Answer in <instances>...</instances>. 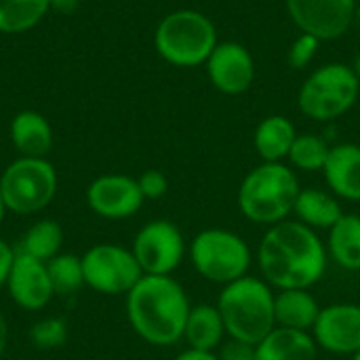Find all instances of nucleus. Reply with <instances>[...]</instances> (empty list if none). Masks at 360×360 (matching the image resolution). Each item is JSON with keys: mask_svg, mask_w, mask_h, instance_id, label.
<instances>
[{"mask_svg": "<svg viewBox=\"0 0 360 360\" xmlns=\"http://www.w3.org/2000/svg\"><path fill=\"white\" fill-rule=\"evenodd\" d=\"M259 276L274 289H312L329 268L325 240L319 232L289 217L266 228L255 251Z\"/></svg>", "mask_w": 360, "mask_h": 360, "instance_id": "obj_1", "label": "nucleus"}, {"mask_svg": "<svg viewBox=\"0 0 360 360\" xmlns=\"http://www.w3.org/2000/svg\"><path fill=\"white\" fill-rule=\"evenodd\" d=\"M190 297L173 276H141L127 293V319L150 346L167 348L184 340Z\"/></svg>", "mask_w": 360, "mask_h": 360, "instance_id": "obj_2", "label": "nucleus"}, {"mask_svg": "<svg viewBox=\"0 0 360 360\" xmlns=\"http://www.w3.org/2000/svg\"><path fill=\"white\" fill-rule=\"evenodd\" d=\"M300 190V179L287 162H259L243 177L236 205L247 221L270 228L293 215Z\"/></svg>", "mask_w": 360, "mask_h": 360, "instance_id": "obj_3", "label": "nucleus"}, {"mask_svg": "<svg viewBox=\"0 0 360 360\" xmlns=\"http://www.w3.org/2000/svg\"><path fill=\"white\" fill-rule=\"evenodd\" d=\"M274 289L262 276H243L221 287L217 310L228 338L257 346L274 327Z\"/></svg>", "mask_w": 360, "mask_h": 360, "instance_id": "obj_4", "label": "nucleus"}, {"mask_svg": "<svg viewBox=\"0 0 360 360\" xmlns=\"http://www.w3.org/2000/svg\"><path fill=\"white\" fill-rule=\"evenodd\" d=\"M217 42L215 23L194 8H179L165 15L154 32L156 53L175 68L205 65Z\"/></svg>", "mask_w": 360, "mask_h": 360, "instance_id": "obj_5", "label": "nucleus"}, {"mask_svg": "<svg viewBox=\"0 0 360 360\" xmlns=\"http://www.w3.org/2000/svg\"><path fill=\"white\" fill-rule=\"evenodd\" d=\"M360 80L352 65L331 61L316 68L297 91L300 112L314 122H333L359 101Z\"/></svg>", "mask_w": 360, "mask_h": 360, "instance_id": "obj_6", "label": "nucleus"}, {"mask_svg": "<svg viewBox=\"0 0 360 360\" xmlns=\"http://www.w3.org/2000/svg\"><path fill=\"white\" fill-rule=\"evenodd\" d=\"M188 255L198 276L221 287L247 276L255 259L249 243L226 228L200 230L188 245Z\"/></svg>", "mask_w": 360, "mask_h": 360, "instance_id": "obj_7", "label": "nucleus"}, {"mask_svg": "<svg viewBox=\"0 0 360 360\" xmlns=\"http://www.w3.org/2000/svg\"><path fill=\"white\" fill-rule=\"evenodd\" d=\"M0 194L6 211L17 215L38 213L57 194V171L46 158L21 156L2 171Z\"/></svg>", "mask_w": 360, "mask_h": 360, "instance_id": "obj_8", "label": "nucleus"}, {"mask_svg": "<svg viewBox=\"0 0 360 360\" xmlns=\"http://www.w3.org/2000/svg\"><path fill=\"white\" fill-rule=\"evenodd\" d=\"M84 285L101 295H127L143 276L131 249L99 243L82 255Z\"/></svg>", "mask_w": 360, "mask_h": 360, "instance_id": "obj_9", "label": "nucleus"}, {"mask_svg": "<svg viewBox=\"0 0 360 360\" xmlns=\"http://www.w3.org/2000/svg\"><path fill=\"white\" fill-rule=\"evenodd\" d=\"M131 251L146 276H171L186 259L188 245L179 226L169 219H152L139 228Z\"/></svg>", "mask_w": 360, "mask_h": 360, "instance_id": "obj_10", "label": "nucleus"}, {"mask_svg": "<svg viewBox=\"0 0 360 360\" xmlns=\"http://www.w3.org/2000/svg\"><path fill=\"white\" fill-rule=\"evenodd\" d=\"M285 4L295 27L321 42L348 34L359 13V0H285Z\"/></svg>", "mask_w": 360, "mask_h": 360, "instance_id": "obj_11", "label": "nucleus"}, {"mask_svg": "<svg viewBox=\"0 0 360 360\" xmlns=\"http://www.w3.org/2000/svg\"><path fill=\"white\" fill-rule=\"evenodd\" d=\"M312 338L319 350L352 359L360 352V304L338 302L323 306Z\"/></svg>", "mask_w": 360, "mask_h": 360, "instance_id": "obj_12", "label": "nucleus"}, {"mask_svg": "<svg viewBox=\"0 0 360 360\" xmlns=\"http://www.w3.org/2000/svg\"><path fill=\"white\" fill-rule=\"evenodd\" d=\"M211 84L224 95H243L255 80V59L251 51L236 42H217L205 63Z\"/></svg>", "mask_w": 360, "mask_h": 360, "instance_id": "obj_13", "label": "nucleus"}, {"mask_svg": "<svg viewBox=\"0 0 360 360\" xmlns=\"http://www.w3.org/2000/svg\"><path fill=\"white\" fill-rule=\"evenodd\" d=\"M143 194L135 177L110 173L91 181L86 190V202L91 211L105 219H127L133 217L141 205Z\"/></svg>", "mask_w": 360, "mask_h": 360, "instance_id": "obj_14", "label": "nucleus"}, {"mask_svg": "<svg viewBox=\"0 0 360 360\" xmlns=\"http://www.w3.org/2000/svg\"><path fill=\"white\" fill-rule=\"evenodd\" d=\"M4 287L11 300L23 310H42L55 297L46 264L17 251Z\"/></svg>", "mask_w": 360, "mask_h": 360, "instance_id": "obj_15", "label": "nucleus"}, {"mask_svg": "<svg viewBox=\"0 0 360 360\" xmlns=\"http://www.w3.org/2000/svg\"><path fill=\"white\" fill-rule=\"evenodd\" d=\"M329 192L340 200L360 202V146L344 141L331 146L329 158L323 169Z\"/></svg>", "mask_w": 360, "mask_h": 360, "instance_id": "obj_16", "label": "nucleus"}, {"mask_svg": "<svg viewBox=\"0 0 360 360\" xmlns=\"http://www.w3.org/2000/svg\"><path fill=\"white\" fill-rule=\"evenodd\" d=\"M321 308L310 289H281L274 293V321L283 329L312 333Z\"/></svg>", "mask_w": 360, "mask_h": 360, "instance_id": "obj_17", "label": "nucleus"}, {"mask_svg": "<svg viewBox=\"0 0 360 360\" xmlns=\"http://www.w3.org/2000/svg\"><path fill=\"white\" fill-rule=\"evenodd\" d=\"M293 219L312 228L314 232H329L344 215L342 200L321 188H302L293 207Z\"/></svg>", "mask_w": 360, "mask_h": 360, "instance_id": "obj_18", "label": "nucleus"}, {"mask_svg": "<svg viewBox=\"0 0 360 360\" xmlns=\"http://www.w3.org/2000/svg\"><path fill=\"white\" fill-rule=\"evenodd\" d=\"M319 352L312 333L274 327L255 346V360H319Z\"/></svg>", "mask_w": 360, "mask_h": 360, "instance_id": "obj_19", "label": "nucleus"}, {"mask_svg": "<svg viewBox=\"0 0 360 360\" xmlns=\"http://www.w3.org/2000/svg\"><path fill=\"white\" fill-rule=\"evenodd\" d=\"M11 141L21 156L44 158L53 148V129L40 112L23 110L11 120Z\"/></svg>", "mask_w": 360, "mask_h": 360, "instance_id": "obj_20", "label": "nucleus"}, {"mask_svg": "<svg viewBox=\"0 0 360 360\" xmlns=\"http://www.w3.org/2000/svg\"><path fill=\"white\" fill-rule=\"evenodd\" d=\"M228 338L224 319L215 304H196L190 308L184 340L188 348L202 352H217V348Z\"/></svg>", "mask_w": 360, "mask_h": 360, "instance_id": "obj_21", "label": "nucleus"}, {"mask_svg": "<svg viewBox=\"0 0 360 360\" xmlns=\"http://www.w3.org/2000/svg\"><path fill=\"white\" fill-rule=\"evenodd\" d=\"M297 137L293 120L283 114L266 116L253 131V148L262 162H285Z\"/></svg>", "mask_w": 360, "mask_h": 360, "instance_id": "obj_22", "label": "nucleus"}, {"mask_svg": "<svg viewBox=\"0 0 360 360\" xmlns=\"http://www.w3.org/2000/svg\"><path fill=\"white\" fill-rule=\"evenodd\" d=\"M327 255L338 268L360 272V215L344 213L340 221L327 232Z\"/></svg>", "mask_w": 360, "mask_h": 360, "instance_id": "obj_23", "label": "nucleus"}, {"mask_svg": "<svg viewBox=\"0 0 360 360\" xmlns=\"http://www.w3.org/2000/svg\"><path fill=\"white\" fill-rule=\"evenodd\" d=\"M63 245V230L53 219H40L36 221L21 238L17 253L30 255L40 262H51L55 255H59Z\"/></svg>", "mask_w": 360, "mask_h": 360, "instance_id": "obj_24", "label": "nucleus"}, {"mask_svg": "<svg viewBox=\"0 0 360 360\" xmlns=\"http://www.w3.org/2000/svg\"><path fill=\"white\" fill-rule=\"evenodd\" d=\"M49 0H0V34H23L49 13Z\"/></svg>", "mask_w": 360, "mask_h": 360, "instance_id": "obj_25", "label": "nucleus"}, {"mask_svg": "<svg viewBox=\"0 0 360 360\" xmlns=\"http://www.w3.org/2000/svg\"><path fill=\"white\" fill-rule=\"evenodd\" d=\"M331 146L327 143L325 137L314 135V133H297L289 156L287 165L293 171H304V173H316L325 169V162L329 158Z\"/></svg>", "mask_w": 360, "mask_h": 360, "instance_id": "obj_26", "label": "nucleus"}, {"mask_svg": "<svg viewBox=\"0 0 360 360\" xmlns=\"http://www.w3.org/2000/svg\"><path fill=\"white\" fill-rule=\"evenodd\" d=\"M46 268L55 295H74L84 285L82 257L74 253L55 255L51 262H46Z\"/></svg>", "mask_w": 360, "mask_h": 360, "instance_id": "obj_27", "label": "nucleus"}, {"mask_svg": "<svg viewBox=\"0 0 360 360\" xmlns=\"http://www.w3.org/2000/svg\"><path fill=\"white\" fill-rule=\"evenodd\" d=\"M32 342L40 350H53L65 344L68 340V327L61 319H42L32 327Z\"/></svg>", "mask_w": 360, "mask_h": 360, "instance_id": "obj_28", "label": "nucleus"}, {"mask_svg": "<svg viewBox=\"0 0 360 360\" xmlns=\"http://www.w3.org/2000/svg\"><path fill=\"white\" fill-rule=\"evenodd\" d=\"M319 46H321V40H319V38L300 32V36L291 42L289 53H287L289 65L295 68V70L308 68V65L314 61V57H316V53H319Z\"/></svg>", "mask_w": 360, "mask_h": 360, "instance_id": "obj_29", "label": "nucleus"}, {"mask_svg": "<svg viewBox=\"0 0 360 360\" xmlns=\"http://www.w3.org/2000/svg\"><path fill=\"white\" fill-rule=\"evenodd\" d=\"M139 190L146 200H158L169 192V179L162 171L158 169H148L137 177Z\"/></svg>", "mask_w": 360, "mask_h": 360, "instance_id": "obj_30", "label": "nucleus"}, {"mask_svg": "<svg viewBox=\"0 0 360 360\" xmlns=\"http://www.w3.org/2000/svg\"><path fill=\"white\" fill-rule=\"evenodd\" d=\"M215 354L219 360H255V346L234 338H226Z\"/></svg>", "mask_w": 360, "mask_h": 360, "instance_id": "obj_31", "label": "nucleus"}, {"mask_svg": "<svg viewBox=\"0 0 360 360\" xmlns=\"http://www.w3.org/2000/svg\"><path fill=\"white\" fill-rule=\"evenodd\" d=\"M13 259H15V251L13 247L0 238V287L6 285V278H8V272H11V266H13Z\"/></svg>", "mask_w": 360, "mask_h": 360, "instance_id": "obj_32", "label": "nucleus"}, {"mask_svg": "<svg viewBox=\"0 0 360 360\" xmlns=\"http://www.w3.org/2000/svg\"><path fill=\"white\" fill-rule=\"evenodd\" d=\"M173 360H219V359H217V354H215V352H202V350H192V348H188V350L179 352V354H177Z\"/></svg>", "mask_w": 360, "mask_h": 360, "instance_id": "obj_33", "label": "nucleus"}, {"mask_svg": "<svg viewBox=\"0 0 360 360\" xmlns=\"http://www.w3.org/2000/svg\"><path fill=\"white\" fill-rule=\"evenodd\" d=\"M49 4H51V8L53 11H59V13H72L78 4H80V0H49Z\"/></svg>", "mask_w": 360, "mask_h": 360, "instance_id": "obj_34", "label": "nucleus"}, {"mask_svg": "<svg viewBox=\"0 0 360 360\" xmlns=\"http://www.w3.org/2000/svg\"><path fill=\"white\" fill-rule=\"evenodd\" d=\"M6 342H8V325H6V319L0 310V356L6 348Z\"/></svg>", "mask_w": 360, "mask_h": 360, "instance_id": "obj_35", "label": "nucleus"}, {"mask_svg": "<svg viewBox=\"0 0 360 360\" xmlns=\"http://www.w3.org/2000/svg\"><path fill=\"white\" fill-rule=\"evenodd\" d=\"M352 68H354V72H356V76H359V80H360V53L356 55V59H354Z\"/></svg>", "mask_w": 360, "mask_h": 360, "instance_id": "obj_36", "label": "nucleus"}, {"mask_svg": "<svg viewBox=\"0 0 360 360\" xmlns=\"http://www.w3.org/2000/svg\"><path fill=\"white\" fill-rule=\"evenodd\" d=\"M4 213H6V207H4V200H2V194H0V224L4 219Z\"/></svg>", "mask_w": 360, "mask_h": 360, "instance_id": "obj_37", "label": "nucleus"}, {"mask_svg": "<svg viewBox=\"0 0 360 360\" xmlns=\"http://www.w3.org/2000/svg\"><path fill=\"white\" fill-rule=\"evenodd\" d=\"M352 360H360V352H356V354L352 356Z\"/></svg>", "mask_w": 360, "mask_h": 360, "instance_id": "obj_38", "label": "nucleus"}]
</instances>
